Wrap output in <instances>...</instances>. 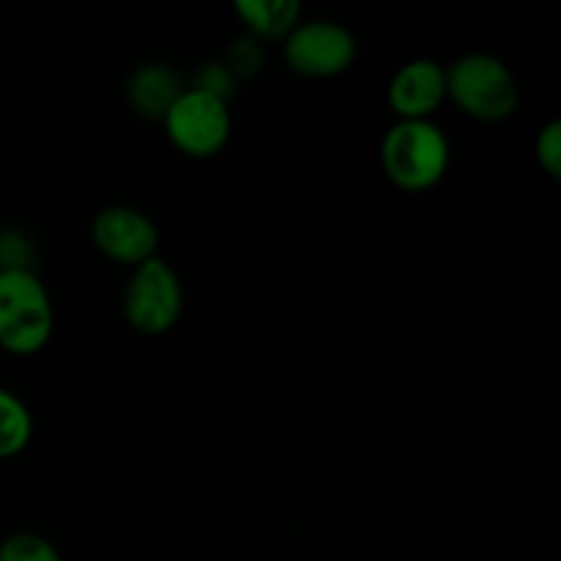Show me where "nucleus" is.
Segmentation results:
<instances>
[{"label":"nucleus","mask_w":561,"mask_h":561,"mask_svg":"<svg viewBox=\"0 0 561 561\" xmlns=\"http://www.w3.org/2000/svg\"><path fill=\"white\" fill-rule=\"evenodd\" d=\"M33 416L9 389H0V460H11L31 444Z\"/></svg>","instance_id":"nucleus-11"},{"label":"nucleus","mask_w":561,"mask_h":561,"mask_svg":"<svg viewBox=\"0 0 561 561\" xmlns=\"http://www.w3.org/2000/svg\"><path fill=\"white\" fill-rule=\"evenodd\" d=\"M91 241L104 257L135 268L157 257L159 230L148 214L131 206H107L93 217Z\"/></svg>","instance_id":"nucleus-7"},{"label":"nucleus","mask_w":561,"mask_h":561,"mask_svg":"<svg viewBox=\"0 0 561 561\" xmlns=\"http://www.w3.org/2000/svg\"><path fill=\"white\" fill-rule=\"evenodd\" d=\"M236 14L257 38H285L301 22L296 0H239Z\"/></svg>","instance_id":"nucleus-10"},{"label":"nucleus","mask_w":561,"mask_h":561,"mask_svg":"<svg viewBox=\"0 0 561 561\" xmlns=\"http://www.w3.org/2000/svg\"><path fill=\"white\" fill-rule=\"evenodd\" d=\"M121 307H124L126 323L137 334L162 337L179 323L184 312V285L175 268L157 255L131 268Z\"/></svg>","instance_id":"nucleus-4"},{"label":"nucleus","mask_w":561,"mask_h":561,"mask_svg":"<svg viewBox=\"0 0 561 561\" xmlns=\"http://www.w3.org/2000/svg\"><path fill=\"white\" fill-rule=\"evenodd\" d=\"M453 146L438 124L431 121H398L383 135L381 168L398 190H433L447 175Z\"/></svg>","instance_id":"nucleus-1"},{"label":"nucleus","mask_w":561,"mask_h":561,"mask_svg":"<svg viewBox=\"0 0 561 561\" xmlns=\"http://www.w3.org/2000/svg\"><path fill=\"white\" fill-rule=\"evenodd\" d=\"M283 55L290 71L310 80H329L351 69L356 42L351 31L332 20L299 22L283 38Z\"/></svg>","instance_id":"nucleus-6"},{"label":"nucleus","mask_w":561,"mask_h":561,"mask_svg":"<svg viewBox=\"0 0 561 561\" xmlns=\"http://www.w3.org/2000/svg\"><path fill=\"white\" fill-rule=\"evenodd\" d=\"M537 162L546 170L551 179H559L561 175V124L559 121H551V124L542 126V131L537 135L535 142Z\"/></svg>","instance_id":"nucleus-13"},{"label":"nucleus","mask_w":561,"mask_h":561,"mask_svg":"<svg viewBox=\"0 0 561 561\" xmlns=\"http://www.w3.org/2000/svg\"><path fill=\"white\" fill-rule=\"evenodd\" d=\"M233 85H236V77L230 75L228 66L208 64L197 71V80L192 88H197V91H206V93H211V96L225 99V102H228L230 93H233Z\"/></svg>","instance_id":"nucleus-14"},{"label":"nucleus","mask_w":561,"mask_h":561,"mask_svg":"<svg viewBox=\"0 0 561 561\" xmlns=\"http://www.w3.org/2000/svg\"><path fill=\"white\" fill-rule=\"evenodd\" d=\"M387 96L398 121H431L447 102V66L431 58L409 60L392 75Z\"/></svg>","instance_id":"nucleus-8"},{"label":"nucleus","mask_w":561,"mask_h":561,"mask_svg":"<svg viewBox=\"0 0 561 561\" xmlns=\"http://www.w3.org/2000/svg\"><path fill=\"white\" fill-rule=\"evenodd\" d=\"M162 124L175 151L192 159L214 157L228 146L230 135H233L230 104L211 93L197 91V88H184Z\"/></svg>","instance_id":"nucleus-5"},{"label":"nucleus","mask_w":561,"mask_h":561,"mask_svg":"<svg viewBox=\"0 0 561 561\" xmlns=\"http://www.w3.org/2000/svg\"><path fill=\"white\" fill-rule=\"evenodd\" d=\"M0 561H64L60 551L42 535L16 531L0 542Z\"/></svg>","instance_id":"nucleus-12"},{"label":"nucleus","mask_w":561,"mask_h":561,"mask_svg":"<svg viewBox=\"0 0 561 561\" xmlns=\"http://www.w3.org/2000/svg\"><path fill=\"white\" fill-rule=\"evenodd\" d=\"M181 93H184L181 77L164 64L140 66L131 75L129 85H126V96H129L131 107L140 115H146V118L159 121L168 115V110L173 107Z\"/></svg>","instance_id":"nucleus-9"},{"label":"nucleus","mask_w":561,"mask_h":561,"mask_svg":"<svg viewBox=\"0 0 561 561\" xmlns=\"http://www.w3.org/2000/svg\"><path fill=\"white\" fill-rule=\"evenodd\" d=\"M55 332V307L31 268H0V348L33 356Z\"/></svg>","instance_id":"nucleus-2"},{"label":"nucleus","mask_w":561,"mask_h":561,"mask_svg":"<svg viewBox=\"0 0 561 561\" xmlns=\"http://www.w3.org/2000/svg\"><path fill=\"white\" fill-rule=\"evenodd\" d=\"M447 99L474 121H504L518 110V80L504 60L491 53L460 55L447 66Z\"/></svg>","instance_id":"nucleus-3"}]
</instances>
